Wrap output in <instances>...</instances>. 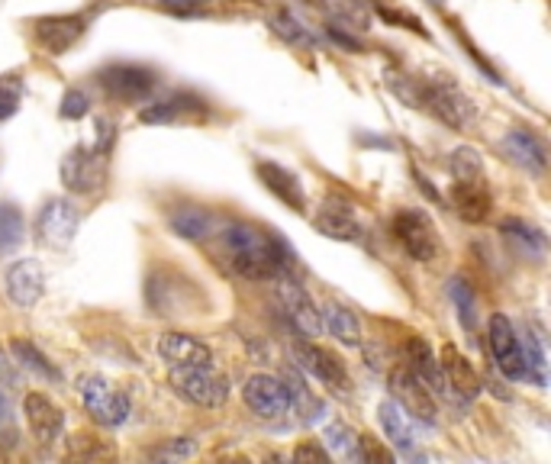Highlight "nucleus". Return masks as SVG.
Returning <instances> with one entry per match:
<instances>
[{"instance_id":"nucleus-31","label":"nucleus","mask_w":551,"mask_h":464,"mask_svg":"<svg viewBox=\"0 0 551 464\" xmlns=\"http://www.w3.org/2000/svg\"><path fill=\"white\" fill-rule=\"evenodd\" d=\"M26 239V223L17 203H0V255L17 252Z\"/></svg>"},{"instance_id":"nucleus-1","label":"nucleus","mask_w":551,"mask_h":464,"mask_svg":"<svg viewBox=\"0 0 551 464\" xmlns=\"http://www.w3.org/2000/svg\"><path fill=\"white\" fill-rule=\"evenodd\" d=\"M216 242L223 261L245 281H271L274 274L297 268V252L274 229L229 220L216 229Z\"/></svg>"},{"instance_id":"nucleus-17","label":"nucleus","mask_w":551,"mask_h":464,"mask_svg":"<svg viewBox=\"0 0 551 464\" xmlns=\"http://www.w3.org/2000/svg\"><path fill=\"white\" fill-rule=\"evenodd\" d=\"M23 416L29 423V432L36 435V442L42 445H55L65 432V410L46 394H26L23 400Z\"/></svg>"},{"instance_id":"nucleus-13","label":"nucleus","mask_w":551,"mask_h":464,"mask_svg":"<svg viewBox=\"0 0 551 464\" xmlns=\"http://www.w3.org/2000/svg\"><path fill=\"white\" fill-rule=\"evenodd\" d=\"M390 390H394V400L406 410V416H416L419 423L435 426V413H439V400L429 394V387L419 381L410 368H394L390 371Z\"/></svg>"},{"instance_id":"nucleus-15","label":"nucleus","mask_w":551,"mask_h":464,"mask_svg":"<svg viewBox=\"0 0 551 464\" xmlns=\"http://www.w3.org/2000/svg\"><path fill=\"white\" fill-rule=\"evenodd\" d=\"M87 23L91 17L87 13H65V17H42L33 26V36L49 55H62L68 52L75 42L87 33Z\"/></svg>"},{"instance_id":"nucleus-44","label":"nucleus","mask_w":551,"mask_h":464,"mask_svg":"<svg viewBox=\"0 0 551 464\" xmlns=\"http://www.w3.org/2000/svg\"><path fill=\"white\" fill-rule=\"evenodd\" d=\"M429 4H435V7H442V4H445V0H429Z\"/></svg>"},{"instance_id":"nucleus-16","label":"nucleus","mask_w":551,"mask_h":464,"mask_svg":"<svg viewBox=\"0 0 551 464\" xmlns=\"http://www.w3.org/2000/svg\"><path fill=\"white\" fill-rule=\"evenodd\" d=\"M4 287H7V297L17 303L20 310H29L46 294V271H42L36 258H20L7 268Z\"/></svg>"},{"instance_id":"nucleus-21","label":"nucleus","mask_w":551,"mask_h":464,"mask_svg":"<svg viewBox=\"0 0 551 464\" xmlns=\"http://www.w3.org/2000/svg\"><path fill=\"white\" fill-rule=\"evenodd\" d=\"M313 226L323 232L329 239H339V242H358L361 239V223L352 210V203L342 200V197H329L319 213L313 216Z\"/></svg>"},{"instance_id":"nucleus-19","label":"nucleus","mask_w":551,"mask_h":464,"mask_svg":"<svg viewBox=\"0 0 551 464\" xmlns=\"http://www.w3.org/2000/svg\"><path fill=\"white\" fill-rule=\"evenodd\" d=\"M452 207L464 223H484L493 210V194L487 187V174H477V178H455Z\"/></svg>"},{"instance_id":"nucleus-25","label":"nucleus","mask_w":551,"mask_h":464,"mask_svg":"<svg viewBox=\"0 0 551 464\" xmlns=\"http://www.w3.org/2000/svg\"><path fill=\"white\" fill-rule=\"evenodd\" d=\"M281 381H284V387H287L290 410L297 413L300 423L316 426L319 419H323V413H326V403H323V400H316V397H313V390H310L307 384H303L300 368H297V365H294V368H287Z\"/></svg>"},{"instance_id":"nucleus-32","label":"nucleus","mask_w":551,"mask_h":464,"mask_svg":"<svg viewBox=\"0 0 551 464\" xmlns=\"http://www.w3.org/2000/svg\"><path fill=\"white\" fill-rule=\"evenodd\" d=\"M10 352L17 355V361L26 368V371H33L39 377H46V381H62V371H58L52 361L39 352V348L33 342H26V339H13L10 342Z\"/></svg>"},{"instance_id":"nucleus-39","label":"nucleus","mask_w":551,"mask_h":464,"mask_svg":"<svg viewBox=\"0 0 551 464\" xmlns=\"http://www.w3.org/2000/svg\"><path fill=\"white\" fill-rule=\"evenodd\" d=\"M155 4L171 10V13H178V17H197V13H203V7H207L210 0H155Z\"/></svg>"},{"instance_id":"nucleus-6","label":"nucleus","mask_w":551,"mask_h":464,"mask_svg":"<svg viewBox=\"0 0 551 464\" xmlns=\"http://www.w3.org/2000/svg\"><path fill=\"white\" fill-rule=\"evenodd\" d=\"M274 284V297L284 307L287 319L294 323V329L300 332L303 339H316L323 336V316H319L316 300L307 294V287L300 284V278L294 271H281L271 278Z\"/></svg>"},{"instance_id":"nucleus-20","label":"nucleus","mask_w":551,"mask_h":464,"mask_svg":"<svg viewBox=\"0 0 551 464\" xmlns=\"http://www.w3.org/2000/svg\"><path fill=\"white\" fill-rule=\"evenodd\" d=\"M155 348H158V358H162L168 368L213 365V348L207 342L187 336V332H165Z\"/></svg>"},{"instance_id":"nucleus-34","label":"nucleus","mask_w":551,"mask_h":464,"mask_svg":"<svg viewBox=\"0 0 551 464\" xmlns=\"http://www.w3.org/2000/svg\"><path fill=\"white\" fill-rule=\"evenodd\" d=\"M323 439H326V445H329L336 455L352 458V461H361V435H358L352 426H345V423H332V426H326Z\"/></svg>"},{"instance_id":"nucleus-30","label":"nucleus","mask_w":551,"mask_h":464,"mask_svg":"<svg viewBox=\"0 0 551 464\" xmlns=\"http://www.w3.org/2000/svg\"><path fill=\"white\" fill-rule=\"evenodd\" d=\"M213 226H216V220L200 207H181V210L171 213V229L178 232L181 239L200 242V239L213 236Z\"/></svg>"},{"instance_id":"nucleus-23","label":"nucleus","mask_w":551,"mask_h":464,"mask_svg":"<svg viewBox=\"0 0 551 464\" xmlns=\"http://www.w3.org/2000/svg\"><path fill=\"white\" fill-rule=\"evenodd\" d=\"M255 171H258L261 184H265L281 203H287L290 210H297V213L307 210V194H303V184L294 171L281 168L278 162H258Z\"/></svg>"},{"instance_id":"nucleus-12","label":"nucleus","mask_w":551,"mask_h":464,"mask_svg":"<svg viewBox=\"0 0 551 464\" xmlns=\"http://www.w3.org/2000/svg\"><path fill=\"white\" fill-rule=\"evenodd\" d=\"M406 368H410L419 381L429 387V394L439 400V403H452L458 410H464V403L448 390L442 368H439V358L432 355V345L423 336H410L406 339Z\"/></svg>"},{"instance_id":"nucleus-3","label":"nucleus","mask_w":551,"mask_h":464,"mask_svg":"<svg viewBox=\"0 0 551 464\" xmlns=\"http://www.w3.org/2000/svg\"><path fill=\"white\" fill-rule=\"evenodd\" d=\"M416 100L419 107H426L429 113L439 116L445 126L458 129V133H464V129L474 123V104L468 100V94L448 78H416Z\"/></svg>"},{"instance_id":"nucleus-5","label":"nucleus","mask_w":551,"mask_h":464,"mask_svg":"<svg viewBox=\"0 0 551 464\" xmlns=\"http://www.w3.org/2000/svg\"><path fill=\"white\" fill-rule=\"evenodd\" d=\"M171 387L181 400L203 406V410H216L229 400V377L213 365L171 368Z\"/></svg>"},{"instance_id":"nucleus-4","label":"nucleus","mask_w":551,"mask_h":464,"mask_svg":"<svg viewBox=\"0 0 551 464\" xmlns=\"http://www.w3.org/2000/svg\"><path fill=\"white\" fill-rule=\"evenodd\" d=\"M78 394L84 410L91 413V419L104 429H120L129 413H133V400L126 397V390L110 384L107 377L100 374H87L78 381Z\"/></svg>"},{"instance_id":"nucleus-2","label":"nucleus","mask_w":551,"mask_h":464,"mask_svg":"<svg viewBox=\"0 0 551 464\" xmlns=\"http://www.w3.org/2000/svg\"><path fill=\"white\" fill-rule=\"evenodd\" d=\"M116 126L110 120H97V142L94 145H75L58 165L62 184L71 194H94L107 184V165L113 152Z\"/></svg>"},{"instance_id":"nucleus-40","label":"nucleus","mask_w":551,"mask_h":464,"mask_svg":"<svg viewBox=\"0 0 551 464\" xmlns=\"http://www.w3.org/2000/svg\"><path fill=\"white\" fill-rule=\"evenodd\" d=\"M110 448H94V435H78L75 442H71V455H87V458H94V455H107Z\"/></svg>"},{"instance_id":"nucleus-35","label":"nucleus","mask_w":551,"mask_h":464,"mask_svg":"<svg viewBox=\"0 0 551 464\" xmlns=\"http://www.w3.org/2000/svg\"><path fill=\"white\" fill-rule=\"evenodd\" d=\"M448 168H452V178H477L484 171V158L471 145H458V149L448 155Z\"/></svg>"},{"instance_id":"nucleus-29","label":"nucleus","mask_w":551,"mask_h":464,"mask_svg":"<svg viewBox=\"0 0 551 464\" xmlns=\"http://www.w3.org/2000/svg\"><path fill=\"white\" fill-rule=\"evenodd\" d=\"M319 316H323V329H329V336H336L342 345H361V323L355 310H348L345 303H336L329 300L323 310H319Z\"/></svg>"},{"instance_id":"nucleus-43","label":"nucleus","mask_w":551,"mask_h":464,"mask_svg":"<svg viewBox=\"0 0 551 464\" xmlns=\"http://www.w3.org/2000/svg\"><path fill=\"white\" fill-rule=\"evenodd\" d=\"M7 416H10V410H7V400H4V397H0V426H4V423H7Z\"/></svg>"},{"instance_id":"nucleus-33","label":"nucleus","mask_w":551,"mask_h":464,"mask_svg":"<svg viewBox=\"0 0 551 464\" xmlns=\"http://www.w3.org/2000/svg\"><path fill=\"white\" fill-rule=\"evenodd\" d=\"M448 300H452L461 326L468 332H474V326H477V300H474V287L464 281L461 274H455V278L448 281Z\"/></svg>"},{"instance_id":"nucleus-24","label":"nucleus","mask_w":551,"mask_h":464,"mask_svg":"<svg viewBox=\"0 0 551 464\" xmlns=\"http://www.w3.org/2000/svg\"><path fill=\"white\" fill-rule=\"evenodd\" d=\"M377 419H381V429L387 435V442L394 445L397 452L413 455V448H416V429H413L410 416H406L403 406L397 400H384L381 406H377Z\"/></svg>"},{"instance_id":"nucleus-27","label":"nucleus","mask_w":551,"mask_h":464,"mask_svg":"<svg viewBox=\"0 0 551 464\" xmlns=\"http://www.w3.org/2000/svg\"><path fill=\"white\" fill-rule=\"evenodd\" d=\"M203 110H207V104H203L197 94L178 91L165 100H158V104H152V107H145L139 113V120L142 123H174V120H181L184 113H203Z\"/></svg>"},{"instance_id":"nucleus-10","label":"nucleus","mask_w":551,"mask_h":464,"mask_svg":"<svg viewBox=\"0 0 551 464\" xmlns=\"http://www.w3.org/2000/svg\"><path fill=\"white\" fill-rule=\"evenodd\" d=\"M294 361H297L300 371H307L313 381L329 387L332 394H348V390H352L345 365L329 352V348L313 345L310 339H300V342H294Z\"/></svg>"},{"instance_id":"nucleus-41","label":"nucleus","mask_w":551,"mask_h":464,"mask_svg":"<svg viewBox=\"0 0 551 464\" xmlns=\"http://www.w3.org/2000/svg\"><path fill=\"white\" fill-rule=\"evenodd\" d=\"M413 178H416V187H419V191H426L429 200H439V191H435V187L429 184V178H423L419 171H413Z\"/></svg>"},{"instance_id":"nucleus-22","label":"nucleus","mask_w":551,"mask_h":464,"mask_svg":"<svg viewBox=\"0 0 551 464\" xmlns=\"http://www.w3.org/2000/svg\"><path fill=\"white\" fill-rule=\"evenodd\" d=\"M503 155L510 158L513 165H519L522 171L529 174H545L548 168V149L545 142L529 133V129H510V133L503 136Z\"/></svg>"},{"instance_id":"nucleus-8","label":"nucleus","mask_w":551,"mask_h":464,"mask_svg":"<svg viewBox=\"0 0 551 464\" xmlns=\"http://www.w3.org/2000/svg\"><path fill=\"white\" fill-rule=\"evenodd\" d=\"M390 236L406 252V258L413 261H435L442 252V242H439V232H435L432 220L423 210H400L394 213L390 220Z\"/></svg>"},{"instance_id":"nucleus-26","label":"nucleus","mask_w":551,"mask_h":464,"mask_svg":"<svg viewBox=\"0 0 551 464\" xmlns=\"http://www.w3.org/2000/svg\"><path fill=\"white\" fill-rule=\"evenodd\" d=\"M268 29L294 49H316L319 46V36L300 17H294V10H284V7L271 10L268 13Z\"/></svg>"},{"instance_id":"nucleus-7","label":"nucleus","mask_w":551,"mask_h":464,"mask_svg":"<svg viewBox=\"0 0 551 464\" xmlns=\"http://www.w3.org/2000/svg\"><path fill=\"white\" fill-rule=\"evenodd\" d=\"M97 84L104 87V94L123 104H142L149 100L158 87V75L149 65L136 62H113L97 71Z\"/></svg>"},{"instance_id":"nucleus-36","label":"nucleus","mask_w":551,"mask_h":464,"mask_svg":"<svg viewBox=\"0 0 551 464\" xmlns=\"http://www.w3.org/2000/svg\"><path fill=\"white\" fill-rule=\"evenodd\" d=\"M20 91H23V87H20V81L13 75L0 81V123L10 120V116L20 110Z\"/></svg>"},{"instance_id":"nucleus-42","label":"nucleus","mask_w":551,"mask_h":464,"mask_svg":"<svg viewBox=\"0 0 551 464\" xmlns=\"http://www.w3.org/2000/svg\"><path fill=\"white\" fill-rule=\"evenodd\" d=\"M294 458H316V461H323V458H326V452H323V448L303 445V448H297V452H294Z\"/></svg>"},{"instance_id":"nucleus-11","label":"nucleus","mask_w":551,"mask_h":464,"mask_svg":"<svg viewBox=\"0 0 551 464\" xmlns=\"http://www.w3.org/2000/svg\"><path fill=\"white\" fill-rule=\"evenodd\" d=\"M78 226H81V213L75 203L52 197L46 200V207L39 210L36 236L42 245H49V249H68L71 239L78 236Z\"/></svg>"},{"instance_id":"nucleus-28","label":"nucleus","mask_w":551,"mask_h":464,"mask_svg":"<svg viewBox=\"0 0 551 464\" xmlns=\"http://www.w3.org/2000/svg\"><path fill=\"white\" fill-rule=\"evenodd\" d=\"M500 232L516 245L519 252H526V258L542 261L548 255V236H545L539 226H532L526 220H516V216H510V220L500 223Z\"/></svg>"},{"instance_id":"nucleus-9","label":"nucleus","mask_w":551,"mask_h":464,"mask_svg":"<svg viewBox=\"0 0 551 464\" xmlns=\"http://www.w3.org/2000/svg\"><path fill=\"white\" fill-rule=\"evenodd\" d=\"M487 345H490V355H493V361H497V368H500L503 377H510V381H529L526 352H522V342L516 336L510 316H503V313L490 316Z\"/></svg>"},{"instance_id":"nucleus-37","label":"nucleus","mask_w":551,"mask_h":464,"mask_svg":"<svg viewBox=\"0 0 551 464\" xmlns=\"http://www.w3.org/2000/svg\"><path fill=\"white\" fill-rule=\"evenodd\" d=\"M87 110H91V100H87V94L78 91V87H71V91L62 94V107H58V113H62L65 120H81V116H87Z\"/></svg>"},{"instance_id":"nucleus-18","label":"nucleus","mask_w":551,"mask_h":464,"mask_svg":"<svg viewBox=\"0 0 551 464\" xmlns=\"http://www.w3.org/2000/svg\"><path fill=\"white\" fill-rule=\"evenodd\" d=\"M439 368H442V377H445L448 390H452V394H455L464 406H468V403L484 390L481 374L474 371V365L468 361V355H464L461 348H455V345H445V348H442Z\"/></svg>"},{"instance_id":"nucleus-14","label":"nucleus","mask_w":551,"mask_h":464,"mask_svg":"<svg viewBox=\"0 0 551 464\" xmlns=\"http://www.w3.org/2000/svg\"><path fill=\"white\" fill-rule=\"evenodd\" d=\"M242 397L249 403V410L261 419H281L290 413V397H287L284 381L268 371L252 374L242 387Z\"/></svg>"},{"instance_id":"nucleus-38","label":"nucleus","mask_w":551,"mask_h":464,"mask_svg":"<svg viewBox=\"0 0 551 464\" xmlns=\"http://www.w3.org/2000/svg\"><path fill=\"white\" fill-rule=\"evenodd\" d=\"M326 33H329V39H332V42H336V46H342V49H348V52H355V55L365 52V42H361L358 36L348 33V29H342L339 23H329V26H326Z\"/></svg>"}]
</instances>
